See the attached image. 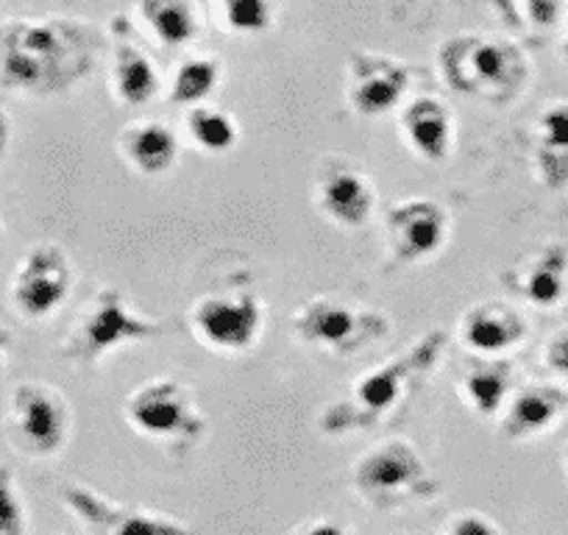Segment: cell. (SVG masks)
Here are the masks:
<instances>
[{
	"label": "cell",
	"instance_id": "obj_35",
	"mask_svg": "<svg viewBox=\"0 0 568 535\" xmlns=\"http://www.w3.org/2000/svg\"><path fill=\"white\" fill-rule=\"evenodd\" d=\"M566 59H568V42H566Z\"/></svg>",
	"mask_w": 568,
	"mask_h": 535
},
{
	"label": "cell",
	"instance_id": "obj_29",
	"mask_svg": "<svg viewBox=\"0 0 568 535\" xmlns=\"http://www.w3.org/2000/svg\"><path fill=\"white\" fill-rule=\"evenodd\" d=\"M544 357L551 374L568 380V326H562V330H557L555 335L549 337V343H546L544 349Z\"/></svg>",
	"mask_w": 568,
	"mask_h": 535
},
{
	"label": "cell",
	"instance_id": "obj_2",
	"mask_svg": "<svg viewBox=\"0 0 568 535\" xmlns=\"http://www.w3.org/2000/svg\"><path fill=\"white\" fill-rule=\"evenodd\" d=\"M449 346V332L429 330L409 343L402 354L368 369L352 382L346 396L326 407L318 418L324 435L368 433L396 413L433 374Z\"/></svg>",
	"mask_w": 568,
	"mask_h": 535
},
{
	"label": "cell",
	"instance_id": "obj_3",
	"mask_svg": "<svg viewBox=\"0 0 568 535\" xmlns=\"http://www.w3.org/2000/svg\"><path fill=\"white\" fill-rule=\"evenodd\" d=\"M440 79L466 98L505 107L529 81V57L518 42L494 34H455L438 51Z\"/></svg>",
	"mask_w": 568,
	"mask_h": 535
},
{
	"label": "cell",
	"instance_id": "obj_20",
	"mask_svg": "<svg viewBox=\"0 0 568 535\" xmlns=\"http://www.w3.org/2000/svg\"><path fill=\"white\" fill-rule=\"evenodd\" d=\"M118 149L125 165L151 179L171 171L179 162V151H182L171 125L160 123V120H134V123L123 125Z\"/></svg>",
	"mask_w": 568,
	"mask_h": 535
},
{
	"label": "cell",
	"instance_id": "obj_22",
	"mask_svg": "<svg viewBox=\"0 0 568 535\" xmlns=\"http://www.w3.org/2000/svg\"><path fill=\"white\" fill-rule=\"evenodd\" d=\"M131 14L160 48H184L201 34V12L187 0H145Z\"/></svg>",
	"mask_w": 568,
	"mask_h": 535
},
{
	"label": "cell",
	"instance_id": "obj_31",
	"mask_svg": "<svg viewBox=\"0 0 568 535\" xmlns=\"http://www.w3.org/2000/svg\"><path fill=\"white\" fill-rule=\"evenodd\" d=\"M291 535H348V533L341 527V524L332 522V518H313V522H304L302 527L293 529Z\"/></svg>",
	"mask_w": 568,
	"mask_h": 535
},
{
	"label": "cell",
	"instance_id": "obj_12",
	"mask_svg": "<svg viewBox=\"0 0 568 535\" xmlns=\"http://www.w3.org/2000/svg\"><path fill=\"white\" fill-rule=\"evenodd\" d=\"M449 240V212L433 199H404L385 215L387 260L418 265L438 254Z\"/></svg>",
	"mask_w": 568,
	"mask_h": 535
},
{
	"label": "cell",
	"instance_id": "obj_24",
	"mask_svg": "<svg viewBox=\"0 0 568 535\" xmlns=\"http://www.w3.org/2000/svg\"><path fill=\"white\" fill-rule=\"evenodd\" d=\"M223 79V64L221 59L204 57V53H195V57L182 59L173 70L171 79V101L176 107H201L206 98L215 92V87Z\"/></svg>",
	"mask_w": 568,
	"mask_h": 535
},
{
	"label": "cell",
	"instance_id": "obj_25",
	"mask_svg": "<svg viewBox=\"0 0 568 535\" xmlns=\"http://www.w3.org/2000/svg\"><path fill=\"white\" fill-rule=\"evenodd\" d=\"M184 129H187L193 145H199L204 154L212 157L229 154L240 143L237 120L226 109L206 107V103L187 109V114H184Z\"/></svg>",
	"mask_w": 568,
	"mask_h": 535
},
{
	"label": "cell",
	"instance_id": "obj_36",
	"mask_svg": "<svg viewBox=\"0 0 568 535\" xmlns=\"http://www.w3.org/2000/svg\"><path fill=\"white\" fill-rule=\"evenodd\" d=\"M0 238H3V226H0Z\"/></svg>",
	"mask_w": 568,
	"mask_h": 535
},
{
	"label": "cell",
	"instance_id": "obj_17",
	"mask_svg": "<svg viewBox=\"0 0 568 535\" xmlns=\"http://www.w3.org/2000/svg\"><path fill=\"white\" fill-rule=\"evenodd\" d=\"M114 101L123 107H145L162 90L154 59L129 37V23L112 26V70H109Z\"/></svg>",
	"mask_w": 568,
	"mask_h": 535
},
{
	"label": "cell",
	"instance_id": "obj_28",
	"mask_svg": "<svg viewBox=\"0 0 568 535\" xmlns=\"http://www.w3.org/2000/svg\"><path fill=\"white\" fill-rule=\"evenodd\" d=\"M0 535H26L23 499L7 463H0Z\"/></svg>",
	"mask_w": 568,
	"mask_h": 535
},
{
	"label": "cell",
	"instance_id": "obj_10",
	"mask_svg": "<svg viewBox=\"0 0 568 535\" xmlns=\"http://www.w3.org/2000/svg\"><path fill=\"white\" fill-rule=\"evenodd\" d=\"M73 265L62 245L37 243L23 254L9 282V302L26 321L51 319L70 296Z\"/></svg>",
	"mask_w": 568,
	"mask_h": 535
},
{
	"label": "cell",
	"instance_id": "obj_23",
	"mask_svg": "<svg viewBox=\"0 0 568 535\" xmlns=\"http://www.w3.org/2000/svg\"><path fill=\"white\" fill-rule=\"evenodd\" d=\"M513 376H516V369L507 357H477L460 380L463 402L477 416H496L513 396Z\"/></svg>",
	"mask_w": 568,
	"mask_h": 535
},
{
	"label": "cell",
	"instance_id": "obj_26",
	"mask_svg": "<svg viewBox=\"0 0 568 535\" xmlns=\"http://www.w3.org/2000/svg\"><path fill=\"white\" fill-rule=\"evenodd\" d=\"M217 26L229 34L256 37L273 29L276 7L267 0H221L212 7Z\"/></svg>",
	"mask_w": 568,
	"mask_h": 535
},
{
	"label": "cell",
	"instance_id": "obj_21",
	"mask_svg": "<svg viewBox=\"0 0 568 535\" xmlns=\"http://www.w3.org/2000/svg\"><path fill=\"white\" fill-rule=\"evenodd\" d=\"M535 162L546 188H568V101L549 103L535 120Z\"/></svg>",
	"mask_w": 568,
	"mask_h": 535
},
{
	"label": "cell",
	"instance_id": "obj_34",
	"mask_svg": "<svg viewBox=\"0 0 568 535\" xmlns=\"http://www.w3.org/2000/svg\"><path fill=\"white\" fill-rule=\"evenodd\" d=\"M562 457H566V468H568V446H566V455H562Z\"/></svg>",
	"mask_w": 568,
	"mask_h": 535
},
{
	"label": "cell",
	"instance_id": "obj_30",
	"mask_svg": "<svg viewBox=\"0 0 568 535\" xmlns=\"http://www.w3.org/2000/svg\"><path fill=\"white\" fill-rule=\"evenodd\" d=\"M446 535H499V529L483 513H460L449 522Z\"/></svg>",
	"mask_w": 568,
	"mask_h": 535
},
{
	"label": "cell",
	"instance_id": "obj_19",
	"mask_svg": "<svg viewBox=\"0 0 568 535\" xmlns=\"http://www.w3.org/2000/svg\"><path fill=\"white\" fill-rule=\"evenodd\" d=\"M507 285L527 299L532 307L551 310L566 299L568 291V245L546 243L527 262L505 276Z\"/></svg>",
	"mask_w": 568,
	"mask_h": 535
},
{
	"label": "cell",
	"instance_id": "obj_27",
	"mask_svg": "<svg viewBox=\"0 0 568 535\" xmlns=\"http://www.w3.org/2000/svg\"><path fill=\"white\" fill-rule=\"evenodd\" d=\"M499 12L510 14L516 26L524 31L535 34V31H549L560 20L562 7L560 3H549V0H529V3H499Z\"/></svg>",
	"mask_w": 568,
	"mask_h": 535
},
{
	"label": "cell",
	"instance_id": "obj_5",
	"mask_svg": "<svg viewBox=\"0 0 568 535\" xmlns=\"http://www.w3.org/2000/svg\"><path fill=\"white\" fill-rule=\"evenodd\" d=\"M352 488L365 505L382 513L440 494V483L407 438L382 441L363 452L352 466Z\"/></svg>",
	"mask_w": 568,
	"mask_h": 535
},
{
	"label": "cell",
	"instance_id": "obj_4",
	"mask_svg": "<svg viewBox=\"0 0 568 535\" xmlns=\"http://www.w3.org/2000/svg\"><path fill=\"white\" fill-rule=\"evenodd\" d=\"M160 332V321L131 307L118 287H98L90 302L79 310L59 349L70 363L98 365L118 349L151 341Z\"/></svg>",
	"mask_w": 568,
	"mask_h": 535
},
{
	"label": "cell",
	"instance_id": "obj_6",
	"mask_svg": "<svg viewBox=\"0 0 568 535\" xmlns=\"http://www.w3.org/2000/svg\"><path fill=\"white\" fill-rule=\"evenodd\" d=\"M291 330L302 346L341 360L382 341L390 332V319L382 310L335 296H315L293 310Z\"/></svg>",
	"mask_w": 568,
	"mask_h": 535
},
{
	"label": "cell",
	"instance_id": "obj_14",
	"mask_svg": "<svg viewBox=\"0 0 568 535\" xmlns=\"http://www.w3.org/2000/svg\"><path fill=\"white\" fill-rule=\"evenodd\" d=\"M315 206L341 229H363L374 218L376 184L348 160H326L315 182Z\"/></svg>",
	"mask_w": 568,
	"mask_h": 535
},
{
	"label": "cell",
	"instance_id": "obj_11",
	"mask_svg": "<svg viewBox=\"0 0 568 535\" xmlns=\"http://www.w3.org/2000/svg\"><path fill=\"white\" fill-rule=\"evenodd\" d=\"M62 502L79 518L87 535H195L176 518L120 505L87 485H64Z\"/></svg>",
	"mask_w": 568,
	"mask_h": 535
},
{
	"label": "cell",
	"instance_id": "obj_32",
	"mask_svg": "<svg viewBox=\"0 0 568 535\" xmlns=\"http://www.w3.org/2000/svg\"><path fill=\"white\" fill-rule=\"evenodd\" d=\"M9 143H12V120H9V114L0 109V160L7 154Z\"/></svg>",
	"mask_w": 568,
	"mask_h": 535
},
{
	"label": "cell",
	"instance_id": "obj_7",
	"mask_svg": "<svg viewBox=\"0 0 568 535\" xmlns=\"http://www.w3.org/2000/svg\"><path fill=\"white\" fill-rule=\"evenodd\" d=\"M123 418L142 438L168 446H195L206 433V418L195 393L176 376H154L125 396Z\"/></svg>",
	"mask_w": 568,
	"mask_h": 535
},
{
	"label": "cell",
	"instance_id": "obj_1",
	"mask_svg": "<svg viewBox=\"0 0 568 535\" xmlns=\"http://www.w3.org/2000/svg\"><path fill=\"white\" fill-rule=\"evenodd\" d=\"M106 37L92 20L40 14L0 20V92L51 98L95 73Z\"/></svg>",
	"mask_w": 568,
	"mask_h": 535
},
{
	"label": "cell",
	"instance_id": "obj_15",
	"mask_svg": "<svg viewBox=\"0 0 568 535\" xmlns=\"http://www.w3.org/2000/svg\"><path fill=\"white\" fill-rule=\"evenodd\" d=\"M457 335L477 357L501 360L521 346L529 335V324L516 307L505 302H479L463 313Z\"/></svg>",
	"mask_w": 568,
	"mask_h": 535
},
{
	"label": "cell",
	"instance_id": "obj_18",
	"mask_svg": "<svg viewBox=\"0 0 568 535\" xmlns=\"http://www.w3.org/2000/svg\"><path fill=\"white\" fill-rule=\"evenodd\" d=\"M568 407V393L557 385H524L507 398L505 416L499 422V435L507 441H527L544 435L560 422Z\"/></svg>",
	"mask_w": 568,
	"mask_h": 535
},
{
	"label": "cell",
	"instance_id": "obj_16",
	"mask_svg": "<svg viewBox=\"0 0 568 535\" xmlns=\"http://www.w3.org/2000/svg\"><path fill=\"white\" fill-rule=\"evenodd\" d=\"M398 131L407 149L429 165L449 160L455 145L452 109L435 95H418L398 109Z\"/></svg>",
	"mask_w": 568,
	"mask_h": 535
},
{
	"label": "cell",
	"instance_id": "obj_9",
	"mask_svg": "<svg viewBox=\"0 0 568 535\" xmlns=\"http://www.w3.org/2000/svg\"><path fill=\"white\" fill-rule=\"evenodd\" d=\"M190 330L212 352L243 354L265 330V302L254 287L226 282L195 299L190 307Z\"/></svg>",
	"mask_w": 568,
	"mask_h": 535
},
{
	"label": "cell",
	"instance_id": "obj_13",
	"mask_svg": "<svg viewBox=\"0 0 568 535\" xmlns=\"http://www.w3.org/2000/svg\"><path fill=\"white\" fill-rule=\"evenodd\" d=\"M407 62L387 53L354 51L346 59V103L359 118H385L402 109L404 95L409 90Z\"/></svg>",
	"mask_w": 568,
	"mask_h": 535
},
{
	"label": "cell",
	"instance_id": "obj_8",
	"mask_svg": "<svg viewBox=\"0 0 568 535\" xmlns=\"http://www.w3.org/2000/svg\"><path fill=\"white\" fill-rule=\"evenodd\" d=\"M3 433L20 455L34 461L59 455L70 435L68 398L45 382H20L7 398Z\"/></svg>",
	"mask_w": 568,
	"mask_h": 535
},
{
	"label": "cell",
	"instance_id": "obj_33",
	"mask_svg": "<svg viewBox=\"0 0 568 535\" xmlns=\"http://www.w3.org/2000/svg\"><path fill=\"white\" fill-rule=\"evenodd\" d=\"M9 349H12V332L0 324V374H3V369L9 363Z\"/></svg>",
	"mask_w": 568,
	"mask_h": 535
}]
</instances>
